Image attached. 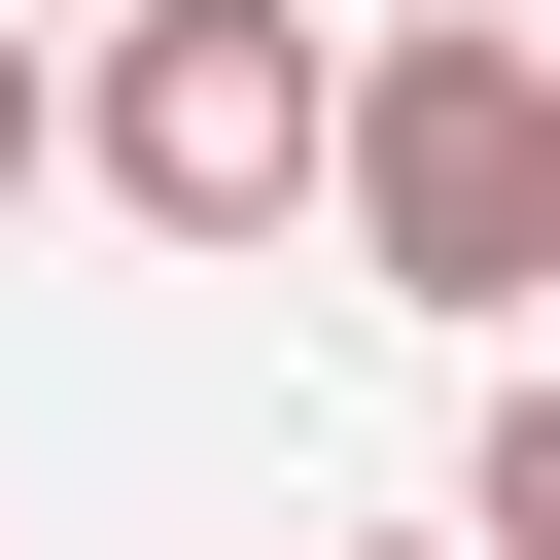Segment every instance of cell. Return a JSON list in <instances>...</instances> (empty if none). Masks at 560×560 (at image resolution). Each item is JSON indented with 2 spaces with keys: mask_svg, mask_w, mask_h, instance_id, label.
<instances>
[{
  "mask_svg": "<svg viewBox=\"0 0 560 560\" xmlns=\"http://www.w3.org/2000/svg\"><path fill=\"white\" fill-rule=\"evenodd\" d=\"M420 560H455V525H420Z\"/></svg>",
  "mask_w": 560,
  "mask_h": 560,
  "instance_id": "obj_4",
  "label": "cell"
},
{
  "mask_svg": "<svg viewBox=\"0 0 560 560\" xmlns=\"http://www.w3.org/2000/svg\"><path fill=\"white\" fill-rule=\"evenodd\" d=\"M315 210H350V280H385V315L525 350V280H560V35H525V0L350 35V70H315Z\"/></svg>",
  "mask_w": 560,
  "mask_h": 560,
  "instance_id": "obj_1",
  "label": "cell"
},
{
  "mask_svg": "<svg viewBox=\"0 0 560 560\" xmlns=\"http://www.w3.org/2000/svg\"><path fill=\"white\" fill-rule=\"evenodd\" d=\"M35 175H70V70H35V35H0V210H35Z\"/></svg>",
  "mask_w": 560,
  "mask_h": 560,
  "instance_id": "obj_3",
  "label": "cell"
},
{
  "mask_svg": "<svg viewBox=\"0 0 560 560\" xmlns=\"http://www.w3.org/2000/svg\"><path fill=\"white\" fill-rule=\"evenodd\" d=\"M315 0H105V105H70V175L140 210V245H280L315 210Z\"/></svg>",
  "mask_w": 560,
  "mask_h": 560,
  "instance_id": "obj_2",
  "label": "cell"
}]
</instances>
